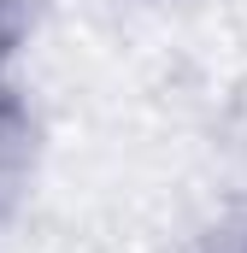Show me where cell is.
Masks as SVG:
<instances>
[{"label":"cell","mask_w":247,"mask_h":253,"mask_svg":"<svg viewBox=\"0 0 247 253\" xmlns=\"http://www.w3.org/2000/svg\"><path fill=\"white\" fill-rule=\"evenodd\" d=\"M30 36V0H0V71Z\"/></svg>","instance_id":"obj_1"},{"label":"cell","mask_w":247,"mask_h":253,"mask_svg":"<svg viewBox=\"0 0 247 253\" xmlns=\"http://www.w3.org/2000/svg\"><path fill=\"white\" fill-rule=\"evenodd\" d=\"M206 253H247V218H230L224 230H212Z\"/></svg>","instance_id":"obj_2"},{"label":"cell","mask_w":247,"mask_h":253,"mask_svg":"<svg viewBox=\"0 0 247 253\" xmlns=\"http://www.w3.org/2000/svg\"><path fill=\"white\" fill-rule=\"evenodd\" d=\"M12 194H18V183H12V177H0V218H6V206H12Z\"/></svg>","instance_id":"obj_3"}]
</instances>
